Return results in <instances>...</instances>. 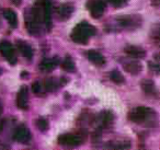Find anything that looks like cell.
<instances>
[{
    "label": "cell",
    "mask_w": 160,
    "mask_h": 150,
    "mask_svg": "<svg viewBox=\"0 0 160 150\" xmlns=\"http://www.w3.org/2000/svg\"><path fill=\"white\" fill-rule=\"evenodd\" d=\"M25 25L28 32L32 35H38L43 27L51 31L52 29V5L49 0H36L30 10L25 12Z\"/></svg>",
    "instance_id": "cell-1"
},
{
    "label": "cell",
    "mask_w": 160,
    "mask_h": 150,
    "mask_svg": "<svg viewBox=\"0 0 160 150\" xmlns=\"http://www.w3.org/2000/svg\"><path fill=\"white\" fill-rule=\"evenodd\" d=\"M128 118L137 124H144L146 126H157V113L147 106H137L128 113Z\"/></svg>",
    "instance_id": "cell-2"
},
{
    "label": "cell",
    "mask_w": 160,
    "mask_h": 150,
    "mask_svg": "<svg viewBox=\"0 0 160 150\" xmlns=\"http://www.w3.org/2000/svg\"><path fill=\"white\" fill-rule=\"evenodd\" d=\"M96 34V28L87 22H81L73 28L70 38L78 44H87L90 38Z\"/></svg>",
    "instance_id": "cell-3"
},
{
    "label": "cell",
    "mask_w": 160,
    "mask_h": 150,
    "mask_svg": "<svg viewBox=\"0 0 160 150\" xmlns=\"http://www.w3.org/2000/svg\"><path fill=\"white\" fill-rule=\"evenodd\" d=\"M86 137L82 136L80 134H62L58 136L57 141L58 143L62 146H69V147H76V146H79L81 143H83Z\"/></svg>",
    "instance_id": "cell-4"
},
{
    "label": "cell",
    "mask_w": 160,
    "mask_h": 150,
    "mask_svg": "<svg viewBox=\"0 0 160 150\" xmlns=\"http://www.w3.org/2000/svg\"><path fill=\"white\" fill-rule=\"evenodd\" d=\"M0 53L6 59L8 60L10 65L14 66L18 62V58H17V54H16V49H14L13 45L11 44L8 41H2L0 43Z\"/></svg>",
    "instance_id": "cell-5"
},
{
    "label": "cell",
    "mask_w": 160,
    "mask_h": 150,
    "mask_svg": "<svg viewBox=\"0 0 160 150\" xmlns=\"http://www.w3.org/2000/svg\"><path fill=\"white\" fill-rule=\"evenodd\" d=\"M122 29H135L142 24V18L139 16H123L116 19Z\"/></svg>",
    "instance_id": "cell-6"
},
{
    "label": "cell",
    "mask_w": 160,
    "mask_h": 150,
    "mask_svg": "<svg viewBox=\"0 0 160 150\" xmlns=\"http://www.w3.org/2000/svg\"><path fill=\"white\" fill-rule=\"evenodd\" d=\"M87 8L93 18H100L104 13L105 3L102 0H90L87 3Z\"/></svg>",
    "instance_id": "cell-7"
},
{
    "label": "cell",
    "mask_w": 160,
    "mask_h": 150,
    "mask_svg": "<svg viewBox=\"0 0 160 150\" xmlns=\"http://www.w3.org/2000/svg\"><path fill=\"white\" fill-rule=\"evenodd\" d=\"M17 105L21 110L29 108V90L27 86H22L17 95Z\"/></svg>",
    "instance_id": "cell-8"
},
{
    "label": "cell",
    "mask_w": 160,
    "mask_h": 150,
    "mask_svg": "<svg viewBox=\"0 0 160 150\" xmlns=\"http://www.w3.org/2000/svg\"><path fill=\"white\" fill-rule=\"evenodd\" d=\"M13 138L21 143H27L31 139V132L25 126H19L13 132Z\"/></svg>",
    "instance_id": "cell-9"
},
{
    "label": "cell",
    "mask_w": 160,
    "mask_h": 150,
    "mask_svg": "<svg viewBox=\"0 0 160 150\" xmlns=\"http://www.w3.org/2000/svg\"><path fill=\"white\" fill-rule=\"evenodd\" d=\"M124 52L129 56V57L136 58V59H140L146 56V51L138 46H134V45H128L124 48Z\"/></svg>",
    "instance_id": "cell-10"
},
{
    "label": "cell",
    "mask_w": 160,
    "mask_h": 150,
    "mask_svg": "<svg viewBox=\"0 0 160 150\" xmlns=\"http://www.w3.org/2000/svg\"><path fill=\"white\" fill-rule=\"evenodd\" d=\"M17 48L19 49L23 57L28 58V59H31L33 57V48L31 47V45H29L24 41H17Z\"/></svg>",
    "instance_id": "cell-11"
},
{
    "label": "cell",
    "mask_w": 160,
    "mask_h": 150,
    "mask_svg": "<svg viewBox=\"0 0 160 150\" xmlns=\"http://www.w3.org/2000/svg\"><path fill=\"white\" fill-rule=\"evenodd\" d=\"M87 57H88V59L93 65H96V66H103V65L105 64V59L102 54L94 51V49H91V51L87 52Z\"/></svg>",
    "instance_id": "cell-12"
},
{
    "label": "cell",
    "mask_w": 160,
    "mask_h": 150,
    "mask_svg": "<svg viewBox=\"0 0 160 150\" xmlns=\"http://www.w3.org/2000/svg\"><path fill=\"white\" fill-rule=\"evenodd\" d=\"M59 64V58L53 57V58H46L43 59L40 64V69L42 71H51L55 69Z\"/></svg>",
    "instance_id": "cell-13"
},
{
    "label": "cell",
    "mask_w": 160,
    "mask_h": 150,
    "mask_svg": "<svg viewBox=\"0 0 160 150\" xmlns=\"http://www.w3.org/2000/svg\"><path fill=\"white\" fill-rule=\"evenodd\" d=\"M123 67L131 75H138L142 70V65L139 62H137V60H129V62H124V66Z\"/></svg>",
    "instance_id": "cell-14"
},
{
    "label": "cell",
    "mask_w": 160,
    "mask_h": 150,
    "mask_svg": "<svg viewBox=\"0 0 160 150\" xmlns=\"http://www.w3.org/2000/svg\"><path fill=\"white\" fill-rule=\"evenodd\" d=\"M58 17L60 20H67L73 13V6L71 3H64L58 8Z\"/></svg>",
    "instance_id": "cell-15"
},
{
    "label": "cell",
    "mask_w": 160,
    "mask_h": 150,
    "mask_svg": "<svg viewBox=\"0 0 160 150\" xmlns=\"http://www.w3.org/2000/svg\"><path fill=\"white\" fill-rule=\"evenodd\" d=\"M140 87H142V91H144L146 94H148V95H157L158 94L157 88H156L155 83H153L151 80H148V79L142 80V83H140Z\"/></svg>",
    "instance_id": "cell-16"
},
{
    "label": "cell",
    "mask_w": 160,
    "mask_h": 150,
    "mask_svg": "<svg viewBox=\"0 0 160 150\" xmlns=\"http://www.w3.org/2000/svg\"><path fill=\"white\" fill-rule=\"evenodd\" d=\"M3 16H5L6 20L8 21V23L11 25V28H13V29L17 28V25H18V17H17L16 12H14L13 10L6 9L5 11H3Z\"/></svg>",
    "instance_id": "cell-17"
},
{
    "label": "cell",
    "mask_w": 160,
    "mask_h": 150,
    "mask_svg": "<svg viewBox=\"0 0 160 150\" xmlns=\"http://www.w3.org/2000/svg\"><path fill=\"white\" fill-rule=\"evenodd\" d=\"M99 118H100V125H99L100 128L108 127V126L112 123V121H113V115L110 112H103L102 114L100 115Z\"/></svg>",
    "instance_id": "cell-18"
},
{
    "label": "cell",
    "mask_w": 160,
    "mask_h": 150,
    "mask_svg": "<svg viewBox=\"0 0 160 150\" xmlns=\"http://www.w3.org/2000/svg\"><path fill=\"white\" fill-rule=\"evenodd\" d=\"M111 80L116 84H123L125 82V78L118 70H113L111 72Z\"/></svg>",
    "instance_id": "cell-19"
},
{
    "label": "cell",
    "mask_w": 160,
    "mask_h": 150,
    "mask_svg": "<svg viewBox=\"0 0 160 150\" xmlns=\"http://www.w3.org/2000/svg\"><path fill=\"white\" fill-rule=\"evenodd\" d=\"M62 68L65 71H75V62H73V60L70 57H66L64 59V62H62Z\"/></svg>",
    "instance_id": "cell-20"
},
{
    "label": "cell",
    "mask_w": 160,
    "mask_h": 150,
    "mask_svg": "<svg viewBox=\"0 0 160 150\" xmlns=\"http://www.w3.org/2000/svg\"><path fill=\"white\" fill-rule=\"evenodd\" d=\"M36 126L41 132H45V130L48 129V121L45 118H38L36 122Z\"/></svg>",
    "instance_id": "cell-21"
},
{
    "label": "cell",
    "mask_w": 160,
    "mask_h": 150,
    "mask_svg": "<svg viewBox=\"0 0 160 150\" xmlns=\"http://www.w3.org/2000/svg\"><path fill=\"white\" fill-rule=\"evenodd\" d=\"M109 3L115 8H121L123 6H125L126 0H109Z\"/></svg>",
    "instance_id": "cell-22"
},
{
    "label": "cell",
    "mask_w": 160,
    "mask_h": 150,
    "mask_svg": "<svg viewBox=\"0 0 160 150\" xmlns=\"http://www.w3.org/2000/svg\"><path fill=\"white\" fill-rule=\"evenodd\" d=\"M149 69H150L151 71H153L155 73H158L159 72V62H149Z\"/></svg>",
    "instance_id": "cell-23"
},
{
    "label": "cell",
    "mask_w": 160,
    "mask_h": 150,
    "mask_svg": "<svg viewBox=\"0 0 160 150\" xmlns=\"http://www.w3.org/2000/svg\"><path fill=\"white\" fill-rule=\"evenodd\" d=\"M32 90H33L34 93H41V91H42V86H41L40 82L35 81L33 84H32Z\"/></svg>",
    "instance_id": "cell-24"
},
{
    "label": "cell",
    "mask_w": 160,
    "mask_h": 150,
    "mask_svg": "<svg viewBox=\"0 0 160 150\" xmlns=\"http://www.w3.org/2000/svg\"><path fill=\"white\" fill-rule=\"evenodd\" d=\"M11 1L14 6H20L21 2H22V0H11Z\"/></svg>",
    "instance_id": "cell-25"
},
{
    "label": "cell",
    "mask_w": 160,
    "mask_h": 150,
    "mask_svg": "<svg viewBox=\"0 0 160 150\" xmlns=\"http://www.w3.org/2000/svg\"><path fill=\"white\" fill-rule=\"evenodd\" d=\"M151 5L158 7V6H159V0H152V1H151Z\"/></svg>",
    "instance_id": "cell-26"
},
{
    "label": "cell",
    "mask_w": 160,
    "mask_h": 150,
    "mask_svg": "<svg viewBox=\"0 0 160 150\" xmlns=\"http://www.w3.org/2000/svg\"><path fill=\"white\" fill-rule=\"evenodd\" d=\"M2 128H3V124H2V123H0V132L2 130Z\"/></svg>",
    "instance_id": "cell-27"
},
{
    "label": "cell",
    "mask_w": 160,
    "mask_h": 150,
    "mask_svg": "<svg viewBox=\"0 0 160 150\" xmlns=\"http://www.w3.org/2000/svg\"><path fill=\"white\" fill-rule=\"evenodd\" d=\"M5 148H6V147H3L2 145H0V149H5Z\"/></svg>",
    "instance_id": "cell-28"
},
{
    "label": "cell",
    "mask_w": 160,
    "mask_h": 150,
    "mask_svg": "<svg viewBox=\"0 0 160 150\" xmlns=\"http://www.w3.org/2000/svg\"><path fill=\"white\" fill-rule=\"evenodd\" d=\"M1 112H2V108H0V114H1Z\"/></svg>",
    "instance_id": "cell-29"
},
{
    "label": "cell",
    "mask_w": 160,
    "mask_h": 150,
    "mask_svg": "<svg viewBox=\"0 0 160 150\" xmlns=\"http://www.w3.org/2000/svg\"><path fill=\"white\" fill-rule=\"evenodd\" d=\"M1 73H2V70H1V69H0V75H1Z\"/></svg>",
    "instance_id": "cell-30"
}]
</instances>
